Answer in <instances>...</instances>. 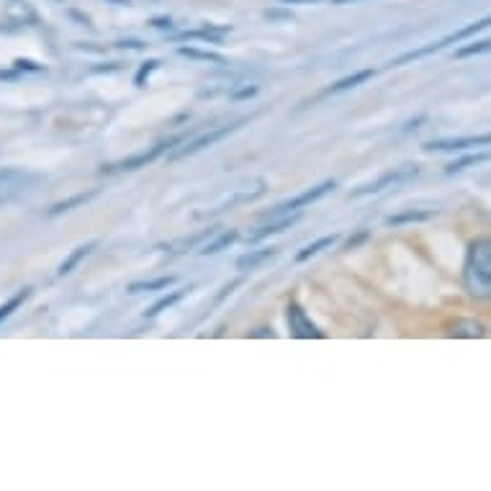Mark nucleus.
Masks as SVG:
<instances>
[{"mask_svg":"<svg viewBox=\"0 0 491 491\" xmlns=\"http://www.w3.org/2000/svg\"><path fill=\"white\" fill-rule=\"evenodd\" d=\"M175 283L172 275L168 278H157V280H139V283H131L129 286V293H142V291H162V288H168Z\"/></svg>","mask_w":491,"mask_h":491,"instance_id":"18","label":"nucleus"},{"mask_svg":"<svg viewBox=\"0 0 491 491\" xmlns=\"http://www.w3.org/2000/svg\"><path fill=\"white\" fill-rule=\"evenodd\" d=\"M237 237H239V232L237 229H229V232H224V234H219V237L214 239V242H206L198 252L201 255H216V252H221V250H227L229 245H234L237 242Z\"/></svg>","mask_w":491,"mask_h":491,"instance_id":"14","label":"nucleus"},{"mask_svg":"<svg viewBox=\"0 0 491 491\" xmlns=\"http://www.w3.org/2000/svg\"><path fill=\"white\" fill-rule=\"evenodd\" d=\"M337 242V234H332V237H322V239H316L314 245H306L301 252L296 255V263H306L309 257H314V255H319L322 250H327V247H332Z\"/></svg>","mask_w":491,"mask_h":491,"instance_id":"16","label":"nucleus"},{"mask_svg":"<svg viewBox=\"0 0 491 491\" xmlns=\"http://www.w3.org/2000/svg\"><path fill=\"white\" fill-rule=\"evenodd\" d=\"M335 3H355V0H335Z\"/></svg>","mask_w":491,"mask_h":491,"instance_id":"29","label":"nucleus"},{"mask_svg":"<svg viewBox=\"0 0 491 491\" xmlns=\"http://www.w3.org/2000/svg\"><path fill=\"white\" fill-rule=\"evenodd\" d=\"M288 327H291V335L298 339L322 337L319 327L306 316V312L298 304H288Z\"/></svg>","mask_w":491,"mask_h":491,"instance_id":"7","label":"nucleus"},{"mask_svg":"<svg viewBox=\"0 0 491 491\" xmlns=\"http://www.w3.org/2000/svg\"><path fill=\"white\" fill-rule=\"evenodd\" d=\"M463 280L468 293L476 298H489L491 293V242L486 237L476 239L468 247L466 265H463Z\"/></svg>","mask_w":491,"mask_h":491,"instance_id":"1","label":"nucleus"},{"mask_svg":"<svg viewBox=\"0 0 491 491\" xmlns=\"http://www.w3.org/2000/svg\"><path fill=\"white\" fill-rule=\"evenodd\" d=\"M335 188H337V183H335V180H324V183H319V186L312 188V191H304V193L296 195V198H291V201H283V204H278L271 214H268V216H280V214L298 211V209H304V206L314 204V201H319L322 195H327L330 191H335Z\"/></svg>","mask_w":491,"mask_h":491,"instance_id":"4","label":"nucleus"},{"mask_svg":"<svg viewBox=\"0 0 491 491\" xmlns=\"http://www.w3.org/2000/svg\"><path fill=\"white\" fill-rule=\"evenodd\" d=\"M175 142H178V139L160 142V144H154L152 150H147V152H139V154H134V157H127L124 162H119V170H139V168H144V165H150L152 160H157L165 147H170V144H175Z\"/></svg>","mask_w":491,"mask_h":491,"instance_id":"8","label":"nucleus"},{"mask_svg":"<svg viewBox=\"0 0 491 491\" xmlns=\"http://www.w3.org/2000/svg\"><path fill=\"white\" fill-rule=\"evenodd\" d=\"M180 54L183 57H193V60H204V62H216V65H224V57L221 54H214V51H198L193 47H180Z\"/></svg>","mask_w":491,"mask_h":491,"instance_id":"21","label":"nucleus"},{"mask_svg":"<svg viewBox=\"0 0 491 491\" xmlns=\"http://www.w3.org/2000/svg\"><path fill=\"white\" fill-rule=\"evenodd\" d=\"M486 160H489V154H486V152H481V154H468V157H460V160L450 162L445 172H448V175H453V172H463V170L476 168L478 162H486Z\"/></svg>","mask_w":491,"mask_h":491,"instance_id":"19","label":"nucleus"},{"mask_svg":"<svg viewBox=\"0 0 491 491\" xmlns=\"http://www.w3.org/2000/svg\"><path fill=\"white\" fill-rule=\"evenodd\" d=\"M278 255V250L275 247H265V250H250L247 255H242L237 260V271L242 273H250V271H257L263 263H268V260H273Z\"/></svg>","mask_w":491,"mask_h":491,"instance_id":"10","label":"nucleus"},{"mask_svg":"<svg viewBox=\"0 0 491 491\" xmlns=\"http://www.w3.org/2000/svg\"><path fill=\"white\" fill-rule=\"evenodd\" d=\"M239 124H229V127H219V129H211V131H206V134H201L198 139H193L191 144H186V147H180V150H175L172 152V160H178V157H186V154H195L201 152V150H206V147H211V144L221 142L224 136H229L232 131H237Z\"/></svg>","mask_w":491,"mask_h":491,"instance_id":"6","label":"nucleus"},{"mask_svg":"<svg viewBox=\"0 0 491 491\" xmlns=\"http://www.w3.org/2000/svg\"><path fill=\"white\" fill-rule=\"evenodd\" d=\"M450 337H483L486 335V327L481 322H476V319H458L448 332Z\"/></svg>","mask_w":491,"mask_h":491,"instance_id":"12","label":"nucleus"},{"mask_svg":"<svg viewBox=\"0 0 491 491\" xmlns=\"http://www.w3.org/2000/svg\"><path fill=\"white\" fill-rule=\"evenodd\" d=\"M152 26H157V29H170L172 24H170V18H154Z\"/></svg>","mask_w":491,"mask_h":491,"instance_id":"26","label":"nucleus"},{"mask_svg":"<svg viewBox=\"0 0 491 491\" xmlns=\"http://www.w3.org/2000/svg\"><path fill=\"white\" fill-rule=\"evenodd\" d=\"M157 65H160V62L157 60H150V62H144L142 67H139V72H136V77H134V83L139 85V88H142L144 83H147V77L152 75L154 70H157Z\"/></svg>","mask_w":491,"mask_h":491,"instance_id":"24","label":"nucleus"},{"mask_svg":"<svg viewBox=\"0 0 491 491\" xmlns=\"http://www.w3.org/2000/svg\"><path fill=\"white\" fill-rule=\"evenodd\" d=\"M298 221V214H291V216H283V219L278 221H271V224H265V227H260L257 232H252L250 237H247V242H263V239L273 237V234H280V232H286V229H291L293 224Z\"/></svg>","mask_w":491,"mask_h":491,"instance_id":"9","label":"nucleus"},{"mask_svg":"<svg viewBox=\"0 0 491 491\" xmlns=\"http://www.w3.org/2000/svg\"><path fill=\"white\" fill-rule=\"evenodd\" d=\"M489 26V18H483V21H476V24L466 26V29H460V31H456V34L445 36V39H440V42H432L427 44V47H422V49H414V51H407V54H401V57H396V60L389 62V67H401V65H407V62H414V60H422V57H427V54H435V51H442L448 44H458L463 42V39H468V36L478 34V31H483Z\"/></svg>","mask_w":491,"mask_h":491,"instance_id":"2","label":"nucleus"},{"mask_svg":"<svg viewBox=\"0 0 491 491\" xmlns=\"http://www.w3.org/2000/svg\"><path fill=\"white\" fill-rule=\"evenodd\" d=\"M257 93V88H245V90H239V93H234V98H252V95Z\"/></svg>","mask_w":491,"mask_h":491,"instance_id":"25","label":"nucleus"},{"mask_svg":"<svg viewBox=\"0 0 491 491\" xmlns=\"http://www.w3.org/2000/svg\"><path fill=\"white\" fill-rule=\"evenodd\" d=\"M95 195V191H90V193H80V195H75V198H70V201H62V204H57V206H51V216H57V214H62V211H70L72 206H80V204H88L90 198Z\"/></svg>","mask_w":491,"mask_h":491,"instance_id":"22","label":"nucleus"},{"mask_svg":"<svg viewBox=\"0 0 491 491\" xmlns=\"http://www.w3.org/2000/svg\"><path fill=\"white\" fill-rule=\"evenodd\" d=\"M286 3H316V0H286Z\"/></svg>","mask_w":491,"mask_h":491,"instance_id":"28","label":"nucleus"},{"mask_svg":"<svg viewBox=\"0 0 491 491\" xmlns=\"http://www.w3.org/2000/svg\"><path fill=\"white\" fill-rule=\"evenodd\" d=\"M29 296H31V291H29V288H24V291H18L16 296L10 298L8 304H3V306H0V322H6V319H8L10 314L16 312L18 306L24 304V301H26V298H29Z\"/></svg>","mask_w":491,"mask_h":491,"instance_id":"20","label":"nucleus"},{"mask_svg":"<svg viewBox=\"0 0 491 491\" xmlns=\"http://www.w3.org/2000/svg\"><path fill=\"white\" fill-rule=\"evenodd\" d=\"M16 65H18V67H26V70H42L39 65H34V62H24V60H18Z\"/></svg>","mask_w":491,"mask_h":491,"instance_id":"27","label":"nucleus"},{"mask_svg":"<svg viewBox=\"0 0 491 491\" xmlns=\"http://www.w3.org/2000/svg\"><path fill=\"white\" fill-rule=\"evenodd\" d=\"M417 175H419V168H417V165H412V162H407V165H401V168L389 170L386 175H381L378 180L368 183V186H360L357 191H353V193H350V198L383 193V191H389V188H399V186H404V183H409V180H414Z\"/></svg>","mask_w":491,"mask_h":491,"instance_id":"3","label":"nucleus"},{"mask_svg":"<svg viewBox=\"0 0 491 491\" xmlns=\"http://www.w3.org/2000/svg\"><path fill=\"white\" fill-rule=\"evenodd\" d=\"M483 51H489V42H486V39L468 44V47H460V49L456 51V57H471V54H483Z\"/></svg>","mask_w":491,"mask_h":491,"instance_id":"23","label":"nucleus"},{"mask_svg":"<svg viewBox=\"0 0 491 491\" xmlns=\"http://www.w3.org/2000/svg\"><path fill=\"white\" fill-rule=\"evenodd\" d=\"M186 293H188V288H178V291H172V293H168V296H162L160 301H154V304L147 309V316H157L160 312H165V309H170V306H175Z\"/></svg>","mask_w":491,"mask_h":491,"instance_id":"15","label":"nucleus"},{"mask_svg":"<svg viewBox=\"0 0 491 491\" xmlns=\"http://www.w3.org/2000/svg\"><path fill=\"white\" fill-rule=\"evenodd\" d=\"M437 216V209H427V211H419V209H407L401 214H394L386 219L389 227H401V224H419V221H430Z\"/></svg>","mask_w":491,"mask_h":491,"instance_id":"11","label":"nucleus"},{"mask_svg":"<svg viewBox=\"0 0 491 491\" xmlns=\"http://www.w3.org/2000/svg\"><path fill=\"white\" fill-rule=\"evenodd\" d=\"M373 77V70H360V72H355V75L345 77V80H339L337 85H332L330 93H342V90H350V88H357L360 83H365V80H371Z\"/></svg>","mask_w":491,"mask_h":491,"instance_id":"17","label":"nucleus"},{"mask_svg":"<svg viewBox=\"0 0 491 491\" xmlns=\"http://www.w3.org/2000/svg\"><path fill=\"white\" fill-rule=\"evenodd\" d=\"M95 250V242H88V245H80V247H75V250H72V252L67 255V260H65V263L60 265V275H67V273H72L77 268V265L83 263L85 257H88V255L93 252Z\"/></svg>","mask_w":491,"mask_h":491,"instance_id":"13","label":"nucleus"},{"mask_svg":"<svg viewBox=\"0 0 491 491\" xmlns=\"http://www.w3.org/2000/svg\"><path fill=\"white\" fill-rule=\"evenodd\" d=\"M489 144V136H453V139H432V142H424L422 150L424 152H463L468 147H486Z\"/></svg>","mask_w":491,"mask_h":491,"instance_id":"5","label":"nucleus"}]
</instances>
